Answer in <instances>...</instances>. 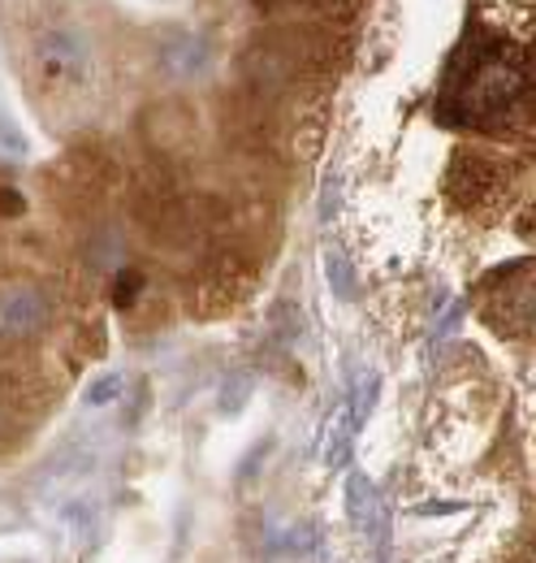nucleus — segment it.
Returning a JSON list of instances; mask_svg holds the SVG:
<instances>
[{
    "instance_id": "obj_1",
    "label": "nucleus",
    "mask_w": 536,
    "mask_h": 563,
    "mask_svg": "<svg viewBox=\"0 0 536 563\" xmlns=\"http://www.w3.org/2000/svg\"><path fill=\"white\" fill-rule=\"evenodd\" d=\"M468 66L464 78L450 74V87L442 96V113H450L455 122H484V118H498L506 113L524 87H528V70H524V57L520 53H498L493 48H468L464 62Z\"/></svg>"
},
{
    "instance_id": "obj_9",
    "label": "nucleus",
    "mask_w": 536,
    "mask_h": 563,
    "mask_svg": "<svg viewBox=\"0 0 536 563\" xmlns=\"http://www.w3.org/2000/svg\"><path fill=\"white\" fill-rule=\"evenodd\" d=\"M325 278H330V286H334L342 299L355 295V274H350V265H346L342 252H325Z\"/></svg>"
},
{
    "instance_id": "obj_10",
    "label": "nucleus",
    "mask_w": 536,
    "mask_h": 563,
    "mask_svg": "<svg viewBox=\"0 0 536 563\" xmlns=\"http://www.w3.org/2000/svg\"><path fill=\"white\" fill-rule=\"evenodd\" d=\"M321 563H342V560H330V555H325V560H321Z\"/></svg>"
},
{
    "instance_id": "obj_8",
    "label": "nucleus",
    "mask_w": 536,
    "mask_h": 563,
    "mask_svg": "<svg viewBox=\"0 0 536 563\" xmlns=\"http://www.w3.org/2000/svg\"><path fill=\"white\" fill-rule=\"evenodd\" d=\"M0 156H9V161H26L31 156V140H26V131L9 118V109L0 104Z\"/></svg>"
},
{
    "instance_id": "obj_4",
    "label": "nucleus",
    "mask_w": 536,
    "mask_h": 563,
    "mask_svg": "<svg viewBox=\"0 0 536 563\" xmlns=\"http://www.w3.org/2000/svg\"><path fill=\"white\" fill-rule=\"evenodd\" d=\"M160 62H165V70H169V74H178V78H191V74L208 70V62H212V48L203 44L200 35H191V31H178V35H169V40L160 44Z\"/></svg>"
},
{
    "instance_id": "obj_7",
    "label": "nucleus",
    "mask_w": 536,
    "mask_h": 563,
    "mask_svg": "<svg viewBox=\"0 0 536 563\" xmlns=\"http://www.w3.org/2000/svg\"><path fill=\"white\" fill-rule=\"evenodd\" d=\"M350 438H355V417H350V408H337L334 421H330V438H325V464H330V468H342V464H346Z\"/></svg>"
},
{
    "instance_id": "obj_6",
    "label": "nucleus",
    "mask_w": 536,
    "mask_h": 563,
    "mask_svg": "<svg viewBox=\"0 0 536 563\" xmlns=\"http://www.w3.org/2000/svg\"><path fill=\"white\" fill-rule=\"evenodd\" d=\"M122 395H126V373H122V368H100V373L87 377L78 404H82L87 412H104V408L122 404Z\"/></svg>"
},
{
    "instance_id": "obj_5",
    "label": "nucleus",
    "mask_w": 536,
    "mask_h": 563,
    "mask_svg": "<svg viewBox=\"0 0 536 563\" xmlns=\"http://www.w3.org/2000/svg\"><path fill=\"white\" fill-rule=\"evenodd\" d=\"M346 516H350L355 533H364V538H372L381 529V498H377V486L364 473L346 477Z\"/></svg>"
},
{
    "instance_id": "obj_11",
    "label": "nucleus",
    "mask_w": 536,
    "mask_h": 563,
    "mask_svg": "<svg viewBox=\"0 0 536 563\" xmlns=\"http://www.w3.org/2000/svg\"><path fill=\"white\" fill-rule=\"evenodd\" d=\"M156 4H169V0H156Z\"/></svg>"
},
{
    "instance_id": "obj_2",
    "label": "nucleus",
    "mask_w": 536,
    "mask_h": 563,
    "mask_svg": "<svg viewBox=\"0 0 536 563\" xmlns=\"http://www.w3.org/2000/svg\"><path fill=\"white\" fill-rule=\"evenodd\" d=\"M26 62L40 87L48 91H87L91 74H96V57H91V40L82 35V26L74 22H48L31 35L26 44Z\"/></svg>"
},
{
    "instance_id": "obj_3",
    "label": "nucleus",
    "mask_w": 536,
    "mask_h": 563,
    "mask_svg": "<svg viewBox=\"0 0 536 563\" xmlns=\"http://www.w3.org/2000/svg\"><path fill=\"white\" fill-rule=\"evenodd\" d=\"M53 321V303L40 286L31 282H13L0 286V343H26L40 339Z\"/></svg>"
}]
</instances>
